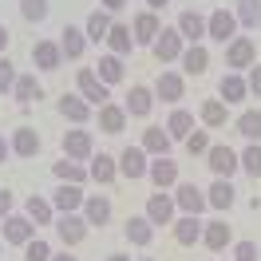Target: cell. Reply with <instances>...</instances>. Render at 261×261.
I'll return each mask as SVG.
<instances>
[{
	"label": "cell",
	"instance_id": "obj_46",
	"mask_svg": "<svg viewBox=\"0 0 261 261\" xmlns=\"http://www.w3.org/2000/svg\"><path fill=\"white\" fill-rule=\"evenodd\" d=\"M214 143H210V130H190V135H186V150H190V154H206V150H210Z\"/></svg>",
	"mask_w": 261,
	"mask_h": 261
},
{
	"label": "cell",
	"instance_id": "obj_1",
	"mask_svg": "<svg viewBox=\"0 0 261 261\" xmlns=\"http://www.w3.org/2000/svg\"><path fill=\"white\" fill-rule=\"evenodd\" d=\"M75 91H80L91 107H103V103H111V87L95 75V67H80V75H75Z\"/></svg>",
	"mask_w": 261,
	"mask_h": 261
},
{
	"label": "cell",
	"instance_id": "obj_40",
	"mask_svg": "<svg viewBox=\"0 0 261 261\" xmlns=\"http://www.w3.org/2000/svg\"><path fill=\"white\" fill-rule=\"evenodd\" d=\"M233 127H238V135H242V139L261 143V111H242L238 119H233Z\"/></svg>",
	"mask_w": 261,
	"mask_h": 261
},
{
	"label": "cell",
	"instance_id": "obj_33",
	"mask_svg": "<svg viewBox=\"0 0 261 261\" xmlns=\"http://www.w3.org/2000/svg\"><path fill=\"white\" fill-rule=\"evenodd\" d=\"M51 174H56V182H75V186L91 182L87 166H83V163H75V159H60V163H51Z\"/></svg>",
	"mask_w": 261,
	"mask_h": 261
},
{
	"label": "cell",
	"instance_id": "obj_32",
	"mask_svg": "<svg viewBox=\"0 0 261 261\" xmlns=\"http://www.w3.org/2000/svg\"><path fill=\"white\" fill-rule=\"evenodd\" d=\"M60 51H64V60H80L83 51H87V36H83V28L67 24L64 32H60Z\"/></svg>",
	"mask_w": 261,
	"mask_h": 261
},
{
	"label": "cell",
	"instance_id": "obj_31",
	"mask_svg": "<svg viewBox=\"0 0 261 261\" xmlns=\"http://www.w3.org/2000/svg\"><path fill=\"white\" fill-rule=\"evenodd\" d=\"M123 233H127V242H130V245H139V249L154 242V226H150V218H147V214H135V218H127Z\"/></svg>",
	"mask_w": 261,
	"mask_h": 261
},
{
	"label": "cell",
	"instance_id": "obj_47",
	"mask_svg": "<svg viewBox=\"0 0 261 261\" xmlns=\"http://www.w3.org/2000/svg\"><path fill=\"white\" fill-rule=\"evenodd\" d=\"M229 261H257V245L253 242H233V257Z\"/></svg>",
	"mask_w": 261,
	"mask_h": 261
},
{
	"label": "cell",
	"instance_id": "obj_52",
	"mask_svg": "<svg viewBox=\"0 0 261 261\" xmlns=\"http://www.w3.org/2000/svg\"><path fill=\"white\" fill-rule=\"evenodd\" d=\"M8 40H12V36H8V28L0 24V56H4V48H8Z\"/></svg>",
	"mask_w": 261,
	"mask_h": 261
},
{
	"label": "cell",
	"instance_id": "obj_22",
	"mask_svg": "<svg viewBox=\"0 0 261 261\" xmlns=\"http://www.w3.org/2000/svg\"><path fill=\"white\" fill-rule=\"evenodd\" d=\"M218 95H222V103H245L249 99V87H245V75L242 71H226L222 75V83H218Z\"/></svg>",
	"mask_w": 261,
	"mask_h": 261
},
{
	"label": "cell",
	"instance_id": "obj_26",
	"mask_svg": "<svg viewBox=\"0 0 261 261\" xmlns=\"http://www.w3.org/2000/svg\"><path fill=\"white\" fill-rule=\"evenodd\" d=\"M123 107H127V115H130V119H147V115H150V107H154V87H143V83H135Z\"/></svg>",
	"mask_w": 261,
	"mask_h": 261
},
{
	"label": "cell",
	"instance_id": "obj_44",
	"mask_svg": "<svg viewBox=\"0 0 261 261\" xmlns=\"http://www.w3.org/2000/svg\"><path fill=\"white\" fill-rule=\"evenodd\" d=\"M16 64L8 60V56H0V95H12V87H16Z\"/></svg>",
	"mask_w": 261,
	"mask_h": 261
},
{
	"label": "cell",
	"instance_id": "obj_56",
	"mask_svg": "<svg viewBox=\"0 0 261 261\" xmlns=\"http://www.w3.org/2000/svg\"><path fill=\"white\" fill-rule=\"evenodd\" d=\"M0 257H4V238H0Z\"/></svg>",
	"mask_w": 261,
	"mask_h": 261
},
{
	"label": "cell",
	"instance_id": "obj_53",
	"mask_svg": "<svg viewBox=\"0 0 261 261\" xmlns=\"http://www.w3.org/2000/svg\"><path fill=\"white\" fill-rule=\"evenodd\" d=\"M147 4H150V12H159V8H166L170 0H147Z\"/></svg>",
	"mask_w": 261,
	"mask_h": 261
},
{
	"label": "cell",
	"instance_id": "obj_34",
	"mask_svg": "<svg viewBox=\"0 0 261 261\" xmlns=\"http://www.w3.org/2000/svg\"><path fill=\"white\" fill-rule=\"evenodd\" d=\"M198 119H202V127H206V130H218V127H226L229 107L222 103V99H206V103L198 107Z\"/></svg>",
	"mask_w": 261,
	"mask_h": 261
},
{
	"label": "cell",
	"instance_id": "obj_45",
	"mask_svg": "<svg viewBox=\"0 0 261 261\" xmlns=\"http://www.w3.org/2000/svg\"><path fill=\"white\" fill-rule=\"evenodd\" d=\"M24 261H51V245L44 238H32V242L24 245Z\"/></svg>",
	"mask_w": 261,
	"mask_h": 261
},
{
	"label": "cell",
	"instance_id": "obj_11",
	"mask_svg": "<svg viewBox=\"0 0 261 261\" xmlns=\"http://www.w3.org/2000/svg\"><path fill=\"white\" fill-rule=\"evenodd\" d=\"M36 238V226H32V218H28V214H8V218H4V245H20V249H24V245L32 242Z\"/></svg>",
	"mask_w": 261,
	"mask_h": 261
},
{
	"label": "cell",
	"instance_id": "obj_12",
	"mask_svg": "<svg viewBox=\"0 0 261 261\" xmlns=\"http://www.w3.org/2000/svg\"><path fill=\"white\" fill-rule=\"evenodd\" d=\"M147 170H150V154L143 147H127L123 154H119V174H123L127 182L147 178Z\"/></svg>",
	"mask_w": 261,
	"mask_h": 261
},
{
	"label": "cell",
	"instance_id": "obj_36",
	"mask_svg": "<svg viewBox=\"0 0 261 261\" xmlns=\"http://www.w3.org/2000/svg\"><path fill=\"white\" fill-rule=\"evenodd\" d=\"M194 130V115L186 111V107H174L170 119H166V135L174 139V143H186V135Z\"/></svg>",
	"mask_w": 261,
	"mask_h": 261
},
{
	"label": "cell",
	"instance_id": "obj_4",
	"mask_svg": "<svg viewBox=\"0 0 261 261\" xmlns=\"http://www.w3.org/2000/svg\"><path fill=\"white\" fill-rule=\"evenodd\" d=\"M233 36H238V20H233V12H229V8H214L210 16H206V40H214V44L226 48Z\"/></svg>",
	"mask_w": 261,
	"mask_h": 261
},
{
	"label": "cell",
	"instance_id": "obj_58",
	"mask_svg": "<svg viewBox=\"0 0 261 261\" xmlns=\"http://www.w3.org/2000/svg\"><path fill=\"white\" fill-rule=\"evenodd\" d=\"M257 28H261V16H257Z\"/></svg>",
	"mask_w": 261,
	"mask_h": 261
},
{
	"label": "cell",
	"instance_id": "obj_51",
	"mask_svg": "<svg viewBox=\"0 0 261 261\" xmlns=\"http://www.w3.org/2000/svg\"><path fill=\"white\" fill-rule=\"evenodd\" d=\"M8 154H12V143H8L4 135H0V166H4V159H8Z\"/></svg>",
	"mask_w": 261,
	"mask_h": 261
},
{
	"label": "cell",
	"instance_id": "obj_6",
	"mask_svg": "<svg viewBox=\"0 0 261 261\" xmlns=\"http://www.w3.org/2000/svg\"><path fill=\"white\" fill-rule=\"evenodd\" d=\"M87 218H83L80 210L75 214H56V238H60V242L67 245V249H71V245H80L83 238H87Z\"/></svg>",
	"mask_w": 261,
	"mask_h": 261
},
{
	"label": "cell",
	"instance_id": "obj_35",
	"mask_svg": "<svg viewBox=\"0 0 261 261\" xmlns=\"http://www.w3.org/2000/svg\"><path fill=\"white\" fill-rule=\"evenodd\" d=\"M139 147L147 150V154H154V159H159V154H170L174 139L166 135V127H147V130H143V143H139Z\"/></svg>",
	"mask_w": 261,
	"mask_h": 261
},
{
	"label": "cell",
	"instance_id": "obj_43",
	"mask_svg": "<svg viewBox=\"0 0 261 261\" xmlns=\"http://www.w3.org/2000/svg\"><path fill=\"white\" fill-rule=\"evenodd\" d=\"M20 16L28 20V24L48 20V0H20Z\"/></svg>",
	"mask_w": 261,
	"mask_h": 261
},
{
	"label": "cell",
	"instance_id": "obj_17",
	"mask_svg": "<svg viewBox=\"0 0 261 261\" xmlns=\"http://www.w3.org/2000/svg\"><path fill=\"white\" fill-rule=\"evenodd\" d=\"M32 64L40 67V71H60V64H64L60 40H40V44H32Z\"/></svg>",
	"mask_w": 261,
	"mask_h": 261
},
{
	"label": "cell",
	"instance_id": "obj_30",
	"mask_svg": "<svg viewBox=\"0 0 261 261\" xmlns=\"http://www.w3.org/2000/svg\"><path fill=\"white\" fill-rule=\"evenodd\" d=\"M24 214L32 218V226H36V229H40V226H56V206H51V198L32 194L28 202H24Z\"/></svg>",
	"mask_w": 261,
	"mask_h": 261
},
{
	"label": "cell",
	"instance_id": "obj_54",
	"mask_svg": "<svg viewBox=\"0 0 261 261\" xmlns=\"http://www.w3.org/2000/svg\"><path fill=\"white\" fill-rule=\"evenodd\" d=\"M51 261H80V257H71V253H51Z\"/></svg>",
	"mask_w": 261,
	"mask_h": 261
},
{
	"label": "cell",
	"instance_id": "obj_18",
	"mask_svg": "<svg viewBox=\"0 0 261 261\" xmlns=\"http://www.w3.org/2000/svg\"><path fill=\"white\" fill-rule=\"evenodd\" d=\"M186 95V80H182V71H163L159 80H154V99H163V103H178Z\"/></svg>",
	"mask_w": 261,
	"mask_h": 261
},
{
	"label": "cell",
	"instance_id": "obj_10",
	"mask_svg": "<svg viewBox=\"0 0 261 261\" xmlns=\"http://www.w3.org/2000/svg\"><path fill=\"white\" fill-rule=\"evenodd\" d=\"M56 111L64 115L67 123H75V127H87V123H91V115H95V107H91V103H87V99L80 95V91H75V95H60V103H56Z\"/></svg>",
	"mask_w": 261,
	"mask_h": 261
},
{
	"label": "cell",
	"instance_id": "obj_2",
	"mask_svg": "<svg viewBox=\"0 0 261 261\" xmlns=\"http://www.w3.org/2000/svg\"><path fill=\"white\" fill-rule=\"evenodd\" d=\"M182 48H186L182 32H178V28H166V24H163V32L154 36V44H150V51H154V60H159V64H178Z\"/></svg>",
	"mask_w": 261,
	"mask_h": 261
},
{
	"label": "cell",
	"instance_id": "obj_48",
	"mask_svg": "<svg viewBox=\"0 0 261 261\" xmlns=\"http://www.w3.org/2000/svg\"><path fill=\"white\" fill-rule=\"evenodd\" d=\"M245 87H249V95H257V99H261V64L249 67V75H245Z\"/></svg>",
	"mask_w": 261,
	"mask_h": 261
},
{
	"label": "cell",
	"instance_id": "obj_38",
	"mask_svg": "<svg viewBox=\"0 0 261 261\" xmlns=\"http://www.w3.org/2000/svg\"><path fill=\"white\" fill-rule=\"evenodd\" d=\"M233 194H238V190H233L229 178H214V186L206 190V202H210V210H229V206H233Z\"/></svg>",
	"mask_w": 261,
	"mask_h": 261
},
{
	"label": "cell",
	"instance_id": "obj_25",
	"mask_svg": "<svg viewBox=\"0 0 261 261\" xmlns=\"http://www.w3.org/2000/svg\"><path fill=\"white\" fill-rule=\"evenodd\" d=\"M115 16L107 12V8H95L91 16H87V24H83V36H87V44H107V32H111Z\"/></svg>",
	"mask_w": 261,
	"mask_h": 261
},
{
	"label": "cell",
	"instance_id": "obj_9",
	"mask_svg": "<svg viewBox=\"0 0 261 261\" xmlns=\"http://www.w3.org/2000/svg\"><path fill=\"white\" fill-rule=\"evenodd\" d=\"M150 218V226H174V218H178V206H174V194H166V190H159V194L147 198V210H143Z\"/></svg>",
	"mask_w": 261,
	"mask_h": 261
},
{
	"label": "cell",
	"instance_id": "obj_24",
	"mask_svg": "<svg viewBox=\"0 0 261 261\" xmlns=\"http://www.w3.org/2000/svg\"><path fill=\"white\" fill-rule=\"evenodd\" d=\"M127 107L123 103H103L99 107V130L103 135H119V130H127Z\"/></svg>",
	"mask_w": 261,
	"mask_h": 261
},
{
	"label": "cell",
	"instance_id": "obj_13",
	"mask_svg": "<svg viewBox=\"0 0 261 261\" xmlns=\"http://www.w3.org/2000/svg\"><path fill=\"white\" fill-rule=\"evenodd\" d=\"M202 159H206V166L214 170V178H233V174L242 170V163H238V150H229V147H210Z\"/></svg>",
	"mask_w": 261,
	"mask_h": 261
},
{
	"label": "cell",
	"instance_id": "obj_14",
	"mask_svg": "<svg viewBox=\"0 0 261 261\" xmlns=\"http://www.w3.org/2000/svg\"><path fill=\"white\" fill-rule=\"evenodd\" d=\"M147 178L159 186V190H174L182 182V174H178V163L170 159V154H159L154 163H150V170H147Z\"/></svg>",
	"mask_w": 261,
	"mask_h": 261
},
{
	"label": "cell",
	"instance_id": "obj_21",
	"mask_svg": "<svg viewBox=\"0 0 261 261\" xmlns=\"http://www.w3.org/2000/svg\"><path fill=\"white\" fill-rule=\"evenodd\" d=\"M12 99H16L20 107H32V103H40V99H44V87H40V80H36L32 71H20V75H16Z\"/></svg>",
	"mask_w": 261,
	"mask_h": 261
},
{
	"label": "cell",
	"instance_id": "obj_16",
	"mask_svg": "<svg viewBox=\"0 0 261 261\" xmlns=\"http://www.w3.org/2000/svg\"><path fill=\"white\" fill-rule=\"evenodd\" d=\"M87 174H91V182L95 186H111L115 178H119V159H111V154H91L87 159Z\"/></svg>",
	"mask_w": 261,
	"mask_h": 261
},
{
	"label": "cell",
	"instance_id": "obj_55",
	"mask_svg": "<svg viewBox=\"0 0 261 261\" xmlns=\"http://www.w3.org/2000/svg\"><path fill=\"white\" fill-rule=\"evenodd\" d=\"M107 261H130V257H127V253H111Z\"/></svg>",
	"mask_w": 261,
	"mask_h": 261
},
{
	"label": "cell",
	"instance_id": "obj_50",
	"mask_svg": "<svg viewBox=\"0 0 261 261\" xmlns=\"http://www.w3.org/2000/svg\"><path fill=\"white\" fill-rule=\"evenodd\" d=\"M99 8H107V12H119V8H127V0H99Z\"/></svg>",
	"mask_w": 261,
	"mask_h": 261
},
{
	"label": "cell",
	"instance_id": "obj_41",
	"mask_svg": "<svg viewBox=\"0 0 261 261\" xmlns=\"http://www.w3.org/2000/svg\"><path fill=\"white\" fill-rule=\"evenodd\" d=\"M257 16H261V0H238V4H233L238 28H257Z\"/></svg>",
	"mask_w": 261,
	"mask_h": 261
},
{
	"label": "cell",
	"instance_id": "obj_28",
	"mask_svg": "<svg viewBox=\"0 0 261 261\" xmlns=\"http://www.w3.org/2000/svg\"><path fill=\"white\" fill-rule=\"evenodd\" d=\"M8 143H12V154H16V159H36V150H40V130L36 127H16Z\"/></svg>",
	"mask_w": 261,
	"mask_h": 261
},
{
	"label": "cell",
	"instance_id": "obj_29",
	"mask_svg": "<svg viewBox=\"0 0 261 261\" xmlns=\"http://www.w3.org/2000/svg\"><path fill=\"white\" fill-rule=\"evenodd\" d=\"M174 28L182 32V40H186V44H202V40H206V16H198L194 8H186Z\"/></svg>",
	"mask_w": 261,
	"mask_h": 261
},
{
	"label": "cell",
	"instance_id": "obj_37",
	"mask_svg": "<svg viewBox=\"0 0 261 261\" xmlns=\"http://www.w3.org/2000/svg\"><path fill=\"white\" fill-rule=\"evenodd\" d=\"M95 75L107 83V87H115V83L123 80V56H115V51H103V56H99V64H95Z\"/></svg>",
	"mask_w": 261,
	"mask_h": 261
},
{
	"label": "cell",
	"instance_id": "obj_3",
	"mask_svg": "<svg viewBox=\"0 0 261 261\" xmlns=\"http://www.w3.org/2000/svg\"><path fill=\"white\" fill-rule=\"evenodd\" d=\"M257 64V44L249 36H233L226 44V67L229 71H245V67Z\"/></svg>",
	"mask_w": 261,
	"mask_h": 261
},
{
	"label": "cell",
	"instance_id": "obj_7",
	"mask_svg": "<svg viewBox=\"0 0 261 261\" xmlns=\"http://www.w3.org/2000/svg\"><path fill=\"white\" fill-rule=\"evenodd\" d=\"M159 32H163V20H159V12H150V8L135 12V20H130V36H135V48H150Z\"/></svg>",
	"mask_w": 261,
	"mask_h": 261
},
{
	"label": "cell",
	"instance_id": "obj_49",
	"mask_svg": "<svg viewBox=\"0 0 261 261\" xmlns=\"http://www.w3.org/2000/svg\"><path fill=\"white\" fill-rule=\"evenodd\" d=\"M12 202H16V198H12V190H4V186H0V222L12 214Z\"/></svg>",
	"mask_w": 261,
	"mask_h": 261
},
{
	"label": "cell",
	"instance_id": "obj_5",
	"mask_svg": "<svg viewBox=\"0 0 261 261\" xmlns=\"http://www.w3.org/2000/svg\"><path fill=\"white\" fill-rule=\"evenodd\" d=\"M60 147H64V159H75V163H87L91 154H95V139H91V130H64V139H60Z\"/></svg>",
	"mask_w": 261,
	"mask_h": 261
},
{
	"label": "cell",
	"instance_id": "obj_20",
	"mask_svg": "<svg viewBox=\"0 0 261 261\" xmlns=\"http://www.w3.org/2000/svg\"><path fill=\"white\" fill-rule=\"evenodd\" d=\"M178 64L186 75H206V67H210V48L206 44H186L178 56Z\"/></svg>",
	"mask_w": 261,
	"mask_h": 261
},
{
	"label": "cell",
	"instance_id": "obj_57",
	"mask_svg": "<svg viewBox=\"0 0 261 261\" xmlns=\"http://www.w3.org/2000/svg\"><path fill=\"white\" fill-rule=\"evenodd\" d=\"M139 261H154V257H139Z\"/></svg>",
	"mask_w": 261,
	"mask_h": 261
},
{
	"label": "cell",
	"instance_id": "obj_15",
	"mask_svg": "<svg viewBox=\"0 0 261 261\" xmlns=\"http://www.w3.org/2000/svg\"><path fill=\"white\" fill-rule=\"evenodd\" d=\"M83 186H75V182H60L56 190H51V206H56V214H75L83 210Z\"/></svg>",
	"mask_w": 261,
	"mask_h": 261
},
{
	"label": "cell",
	"instance_id": "obj_39",
	"mask_svg": "<svg viewBox=\"0 0 261 261\" xmlns=\"http://www.w3.org/2000/svg\"><path fill=\"white\" fill-rule=\"evenodd\" d=\"M130 48H135L130 24H119V20H115V24H111V32H107V51H115V56H127Z\"/></svg>",
	"mask_w": 261,
	"mask_h": 261
},
{
	"label": "cell",
	"instance_id": "obj_8",
	"mask_svg": "<svg viewBox=\"0 0 261 261\" xmlns=\"http://www.w3.org/2000/svg\"><path fill=\"white\" fill-rule=\"evenodd\" d=\"M174 206H178V214H198V218H202V210H210L206 190L194 186V182H178L174 186Z\"/></svg>",
	"mask_w": 261,
	"mask_h": 261
},
{
	"label": "cell",
	"instance_id": "obj_42",
	"mask_svg": "<svg viewBox=\"0 0 261 261\" xmlns=\"http://www.w3.org/2000/svg\"><path fill=\"white\" fill-rule=\"evenodd\" d=\"M238 163H242V170L249 178H261V143H249V147L238 154Z\"/></svg>",
	"mask_w": 261,
	"mask_h": 261
},
{
	"label": "cell",
	"instance_id": "obj_27",
	"mask_svg": "<svg viewBox=\"0 0 261 261\" xmlns=\"http://www.w3.org/2000/svg\"><path fill=\"white\" fill-rule=\"evenodd\" d=\"M202 245L214 249V253H222L226 245H233V229H229L222 218H218V222H206V226H202Z\"/></svg>",
	"mask_w": 261,
	"mask_h": 261
},
{
	"label": "cell",
	"instance_id": "obj_19",
	"mask_svg": "<svg viewBox=\"0 0 261 261\" xmlns=\"http://www.w3.org/2000/svg\"><path fill=\"white\" fill-rule=\"evenodd\" d=\"M83 218H87V226H107V222H111V198L107 194H87L83 198Z\"/></svg>",
	"mask_w": 261,
	"mask_h": 261
},
{
	"label": "cell",
	"instance_id": "obj_23",
	"mask_svg": "<svg viewBox=\"0 0 261 261\" xmlns=\"http://www.w3.org/2000/svg\"><path fill=\"white\" fill-rule=\"evenodd\" d=\"M202 226H206V222H198V214H178V218H174V242L178 245H198L202 242Z\"/></svg>",
	"mask_w": 261,
	"mask_h": 261
}]
</instances>
